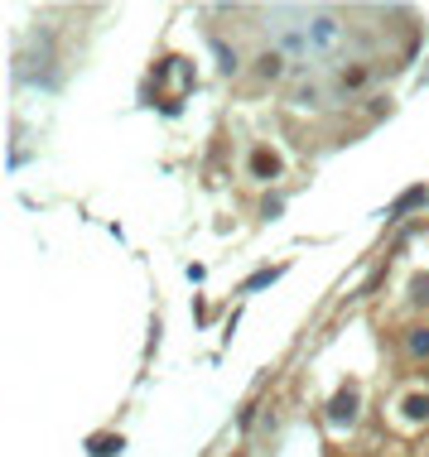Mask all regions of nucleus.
Returning <instances> with one entry per match:
<instances>
[{"mask_svg": "<svg viewBox=\"0 0 429 457\" xmlns=\"http://www.w3.org/2000/svg\"><path fill=\"white\" fill-rule=\"evenodd\" d=\"M410 298H415V303H429V274H415V279H410Z\"/></svg>", "mask_w": 429, "mask_h": 457, "instance_id": "obj_10", "label": "nucleus"}, {"mask_svg": "<svg viewBox=\"0 0 429 457\" xmlns=\"http://www.w3.org/2000/svg\"><path fill=\"white\" fill-rule=\"evenodd\" d=\"M357 385H343L333 400H328V424H338V429H348L352 419H357Z\"/></svg>", "mask_w": 429, "mask_h": 457, "instance_id": "obj_1", "label": "nucleus"}, {"mask_svg": "<svg viewBox=\"0 0 429 457\" xmlns=\"http://www.w3.org/2000/svg\"><path fill=\"white\" fill-rule=\"evenodd\" d=\"M280 169H285V159L275 154V150H251V178H261V183H270V178H280Z\"/></svg>", "mask_w": 429, "mask_h": 457, "instance_id": "obj_2", "label": "nucleus"}, {"mask_svg": "<svg viewBox=\"0 0 429 457\" xmlns=\"http://www.w3.org/2000/svg\"><path fill=\"white\" fill-rule=\"evenodd\" d=\"M401 409H405V419H410V424H425V419H429V395H410Z\"/></svg>", "mask_w": 429, "mask_h": 457, "instance_id": "obj_5", "label": "nucleus"}, {"mask_svg": "<svg viewBox=\"0 0 429 457\" xmlns=\"http://www.w3.org/2000/svg\"><path fill=\"white\" fill-rule=\"evenodd\" d=\"M367 78H372V68H367V63H357V68H348L338 82H343V92H352V87H362Z\"/></svg>", "mask_w": 429, "mask_h": 457, "instance_id": "obj_8", "label": "nucleus"}, {"mask_svg": "<svg viewBox=\"0 0 429 457\" xmlns=\"http://www.w3.org/2000/svg\"><path fill=\"white\" fill-rule=\"evenodd\" d=\"M280 212H285V197H266V202H261V217H266V221H275Z\"/></svg>", "mask_w": 429, "mask_h": 457, "instance_id": "obj_11", "label": "nucleus"}, {"mask_svg": "<svg viewBox=\"0 0 429 457\" xmlns=\"http://www.w3.org/2000/svg\"><path fill=\"white\" fill-rule=\"evenodd\" d=\"M275 279H280V269H256V274L246 279L242 289H246V294H251V289H266V284H275Z\"/></svg>", "mask_w": 429, "mask_h": 457, "instance_id": "obj_9", "label": "nucleus"}, {"mask_svg": "<svg viewBox=\"0 0 429 457\" xmlns=\"http://www.w3.org/2000/svg\"><path fill=\"white\" fill-rule=\"evenodd\" d=\"M429 202V188H405L396 202H391V212H386V221H401L405 212H415V207H425Z\"/></svg>", "mask_w": 429, "mask_h": 457, "instance_id": "obj_3", "label": "nucleus"}, {"mask_svg": "<svg viewBox=\"0 0 429 457\" xmlns=\"http://www.w3.org/2000/svg\"><path fill=\"white\" fill-rule=\"evenodd\" d=\"M405 347H410V356H429V327H415L405 337Z\"/></svg>", "mask_w": 429, "mask_h": 457, "instance_id": "obj_7", "label": "nucleus"}, {"mask_svg": "<svg viewBox=\"0 0 429 457\" xmlns=\"http://www.w3.org/2000/svg\"><path fill=\"white\" fill-rule=\"evenodd\" d=\"M121 448H126L121 433H92V438H87V453H92V457H116Z\"/></svg>", "mask_w": 429, "mask_h": 457, "instance_id": "obj_4", "label": "nucleus"}, {"mask_svg": "<svg viewBox=\"0 0 429 457\" xmlns=\"http://www.w3.org/2000/svg\"><path fill=\"white\" fill-rule=\"evenodd\" d=\"M217 58H222V73H237V68H242V63H237V54H232L227 44H217Z\"/></svg>", "mask_w": 429, "mask_h": 457, "instance_id": "obj_12", "label": "nucleus"}, {"mask_svg": "<svg viewBox=\"0 0 429 457\" xmlns=\"http://www.w3.org/2000/svg\"><path fill=\"white\" fill-rule=\"evenodd\" d=\"M280 68H285V58L280 54H261L256 58V73H261V78H280Z\"/></svg>", "mask_w": 429, "mask_h": 457, "instance_id": "obj_6", "label": "nucleus"}]
</instances>
